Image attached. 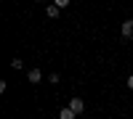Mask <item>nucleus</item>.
Returning <instances> with one entry per match:
<instances>
[{
    "label": "nucleus",
    "mask_w": 133,
    "mask_h": 119,
    "mask_svg": "<svg viewBox=\"0 0 133 119\" xmlns=\"http://www.w3.org/2000/svg\"><path fill=\"white\" fill-rule=\"evenodd\" d=\"M53 3H56L59 8H64V5H69V0H53Z\"/></svg>",
    "instance_id": "nucleus-7"
},
{
    "label": "nucleus",
    "mask_w": 133,
    "mask_h": 119,
    "mask_svg": "<svg viewBox=\"0 0 133 119\" xmlns=\"http://www.w3.org/2000/svg\"><path fill=\"white\" fill-rule=\"evenodd\" d=\"M37 3H43V0H37Z\"/></svg>",
    "instance_id": "nucleus-9"
},
{
    "label": "nucleus",
    "mask_w": 133,
    "mask_h": 119,
    "mask_svg": "<svg viewBox=\"0 0 133 119\" xmlns=\"http://www.w3.org/2000/svg\"><path fill=\"white\" fill-rule=\"evenodd\" d=\"M59 11H61V8H59L56 3H53V5H48V11H45V13H48L51 19H56V16H59Z\"/></svg>",
    "instance_id": "nucleus-5"
},
{
    "label": "nucleus",
    "mask_w": 133,
    "mask_h": 119,
    "mask_svg": "<svg viewBox=\"0 0 133 119\" xmlns=\"http://www.w3.org/2000/svg\"><path fill=\"white\" fill-rule=\"evenodd\" d=\"M69 109H72L75 114H83V111H85V103H83L80 98H72V101H69Z\"/></svg>",
    "instance_id": "nucleus-1"
},
{
    "label": "nucleus",
    "mask_w": 133,
    "mask_h": 119,
    "mask_svg": "<svg viewBox=\"0 0 133 119\" xmlns=\"http://www.w3.org/2000/svg\"><path fill=\"white\" fill-rule=\"evenodd\" d=\"M11 69H21V58H14V61H11Z\"/></svg>",
    "instance_id": "nucleus-6"
},
{
    "label": "nucleus",
    "mask_w": 133,
    "mask_h": 119,
    "mask_svg": "<svg viewBox=\"0 0 133 119\" xmlns=\"http://www.w3.org/2000/svg\"><path fill=\"white\" fill-rule=\"evenodd\" d=\"M27 80H29L32 85H37V82L43 80V72H40V69H29V74H27Z\"/></svg>",
    "instance_id": "nucleus-2"
},
{
    "label": "nucleus",
    "mask_w": 133,
    "mask_h": 119,
    "mask_svg": "<svg viewBox=\"0 0 133 119\" xmlns=\"http://www.w3.org/2000/svg\"><path fill=\"white\" fill-rule=\"evenodd\" d=\"M123 37H133V19L123 21Z\"/></svg>",
    "instance_id": "nucleus-3"
},
{
    "label": "nucleus",
    "mask_w": 133,
    "mask_h": 119,
    "mask_svg": "<svg viewBox=\"0 0 133 119\" xmlns=\"http://www.w3.org/2000/svg\"><path fill=\"white\" fill-rule=\"evenodd\" d=\"M75 116H77V114L69 109V106H66V109H59V119H75Z\"/></svg>",
    "instance_id": "nucleus-4"
},
{
    "label": "nucleus",
    "mask_w": 133,
    "mask_h": 119,
    "mask_svg": "<svg viewBox=\"0 0 133 119\" xmlns=\"http://www.w3.org/2000/svg\"><path fill=\"white\" fill-rule=\"evenodd\" d=\"M128 90H133V77H128Z\"/></svg>",
    "instance_id": "nucleus-8"
}]
</instances>
